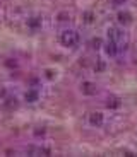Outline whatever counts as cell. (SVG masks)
<instances>
[{
    "label": "cell",
    "instance_id": "obj_1",
    "mask_svg": "<svg viewBox=\"0 0 137 157\" xmlns=\"http://www.w3.org/2000/svg\"><path fill=\"white\" fill-rule=\"evenodd\" d=\"M77 39H79V38H77V34H75L74 31H67L65 34H63L62 41L67 44V46H72V44H75V43H77Z\"/></svg>",
    "mask_w": 137,
    "mask_h": 157
},
{
    "label": "cell",
    "instance_id": "obj_2",
    "mask_svg": "<svg viewBox=\"0 0 137 157\" xmlns=\"http://www.w3.org/2000/svg\"><path fill=\"white\" fill-rule=\"evenodd\" d=\"M98 116H93L91 118V123H101V116H99V113H96Z\"/></svg>",
    "mask_w": 137,
    "mask_h": 157
},
{
    "label": "cell",
    "instance_id": "obj_3",
    "mask_svg": "<svg viewBox=\"0 0 137 157\" xmlns=\"http://www.w3.org/2000/svg\"><path fill=\"white\" fill-rule=\"evenodd\" d=\"M26 98H29V99H36V94H33V92H31V94L26 96Z\"/></svg>",
    "mask_w": 137,
    "mask_h": 157
}]
</instances>
